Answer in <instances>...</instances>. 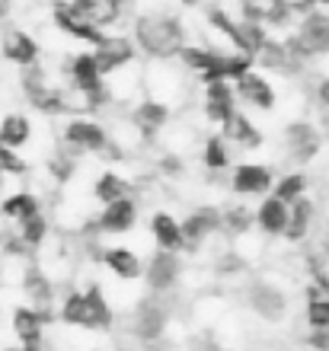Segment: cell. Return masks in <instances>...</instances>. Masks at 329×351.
<instances>
[{
	"instance_id": "obj_32",
	"label": "cell",
	"mask_w": 329,
	"mask_h": 351,
	"mask_svg": "<svg viewBox=\"0 0 329 351\" xmlns=\"http://www.w3.org/2000/svg\"><path fill=\"white\" fill-rule=\"evenodd\" d=\"M16 233H19V240L26 243L29 250H42V246L48 243V221H45V214L38 211V214H32L29 221L16 223Z\"/></svg>"
},
{
	"instance_id": "obj_9",
	"label": "cell",
	"mask_w": 329,
	"mask_h": 351,
	"mask_svg": "<svg viewBox=\"0 0 329 351\" xmlns=\"http://www.w3.org/2000/svg\"><path fill=\"white\" fill-rule=\"evenodd\" d=\"M275 173L269 163H237L230 169V189L243 198H265L275 189Z\"/></svg>"
},
{
	"instance_id": "obj_14",
	"label": "cell",
	"mask_w": 329,
	"mask_h": 351,
	"mask_svg": "<svg viewBox=\"0 0 329 351\" xmlns=\"http://www.w3.org/2000/svg\"><path fill=\"white\" fill-rule=\"evenodd\" d=\"M96 51V58H100V64L102 71H106V77L115 74V71H122V67H128L137 61V45H135V38L131 36H119V32H109V36L102 38L100 45L93 48Z\"/></svg>"
},
{
	"instance_id": "obj_12",
	"label": "cell",
	"mask_w": 329,
	"mask_h": 351,
	"mask_svg": "<svg viewBox=\"0 0 329 351\" xmlns=\"http://www.w3.org/2000/svg\"><path fill=\"white\" fill-rule=\"evenodd\" d=\"M0 55L7 58L10 64H16L19 71L36 67L42 58V45L36 36H29L26 29H3L0 32Z\"/></svg>"
},
{
	"instance_id": "obj_8",
	"label": "cell",
	"mask_w": 329,
	"mask_h": 351,
	"mask_svg": "<svg viewBox=\"0 0 329 351\" xmlns=\"http://www.w3.org/2000/svg\"><path fill=\"white\" fill-rule=\"evenodd\" d=\"M201 112L211 125H227L234 115L240 112V99H237V86L234 80H211L205 84V93H201Z\"/></svg>"
},
{
	"instance_id": "obj_6",
	"label": "cell",
	"mask_w": 329,
	"mask_h": 351,
	"mask_svg": "<svg viewBox=\"0 0 329 351\" xmlns=\"http://www.w3.org/2000/svg\"><path fill=\"white\" fill-rule=\"evenodd\" d=\"M52 23H55L58 32H65L71 42H80V45H87V48H96L102 38L109 36L106 29L96 26V23H93L77 3H71V0H61V3L52 7Z\"/></svg>"
},
{
	"instance_id": "obj_11",
	"label": "cell",
	"mask_w": 329,
	"mask_h": 351,
	"mask_svg": "<svg viewBox=\"0 0 329 351\" xmlns=\"http://www.w3.org/2000/svg\"><path fill=\"white\" fill-rule=\"evenodd\" d=\"M237 99L240 106H247V109L253 112H272L275 106H278V93H275L272 80L262 74V71H249V74H243L237 80Z\"/></svg>"
},
{
	"instance_id": "obj_36",
	"label": "cell",
	"mask_w": 329,
	"mask_h": 351,
	"mask_svg": "<svg viewBox=\"0 0 329 351\" xmlns=\"http://www.w3.org/2000/svg\"><path fill=\"white\" fill-rule=\"evenodd\" d=\"M317 102H320L323 112H329V77H323L320 84H317Z\"/></svg>"
},
{
	"instance_id": "obj_33",
	"label": "cell",
	"mask_w": 329,
	"mask_h": 351,
	"mask_svg": "<svg viewBox=\"0 0 329 351\" xmlns=\"http://www.w3.org/2000/svg\"><path fill=\"white\" fill-rule=\"evenodd\" d=\"M224 214V230L237 233V237H243V233H249L253 227H256V211H249V208H243V204H230Z\"/></svg>"
},
{
	"instance_id": "obj_41",
	"label": "cell",
	"mask_w": 329,
	"mask_h": 351,
	"mask_svg": "<svg viewBox=\"0 0 329 351\" xmlns=\"http://www.w3.org/2000/svg\"><path fill=\"white\" fill-rule=\"evenodd\" d=\"M313 7H320V10H329V0H313Z\"/></svg>"
},
{
	"instance_id": "obj_35",
	"label": "cell",
	"mask_w": 329,
	"mask_h": 351,
	"mask_svg": "<svg viewBox=\"0 0 329 351\" xmlns=\"http://www.w3.org/2000/svg\"><path fill=\"white\" fill-rule=\"evenodd\" d=\"M19 173H26V163L16 157V150L0 144V176H19Z\"/></svg>"
},
{
	"instance_id": "obj_29",
	"label": "cell",
	"mask_w": 329,
	"mask_h": 351,
	"mask_svg": "<svg viewBox=\"0 0 329 351\" xmlns=\"http://www.w3.org/2000/svg\"><path fill=\"white\" fill-rule=\"evenodd\" d=\"M230 144L224 134H211V138L201 141V160H205V167L211 169V173H224V169H230Z\"/></svg>"
},
{
	"instance_id": "obj_17",
	"label": "cell",
	"mask_w": 329,
	"mask_h": 351,
	"mask_svg": "<svg viewBox=\"0 0 329 351\" xmlns=\"http://www.w3.org/2000/svg\"><path fill=\"white\" fill-rule=\"evenodd\" d=\"M291 221V204L282 202L278 195H265L256 208V230L262 237H284Z\"/></svg>"
},
{
	"instance_id": "obj_3",
	"label": "cell",
	"mask_w": 329,
	"mask_h": 351,
	"mask_svg": "<svg viewBox=\"0 0 329 351\" xmlns=\"http://www.w3.org/2000/svg\"><path fill=\"white\" fill-rule=\"evenodd\" d=\"M291 45L294 55H301L304 61H317V58L329 55V10L313 7V0H304L297 7V26L294 36L284 38Z\"/></svg>"
},
{
	"instance_id": "obj_27",
	"label": "cell",
	"mask_w": 329,
	"mask_h": 351,
	"mask_svg": "<svg viewBox=\"0 0 329 351\" xmlns=\"http://www.w3.org/2000/svg\"><path fill=\"white\" fill-rule=\"evenodd\" d=\"M45 323H48V310H38V306H19L16 313H13V332H16L19 342L42 339Z\"/></svg>"
},
{
	"instance_id": "obj_25",
	"label": "cell",
	"mask_w": 329,
	"mask_h": 351,
	"mask_svg": "<svg viewBox=\"0 0 329 351\" xmlns=\"http://www.w3.org/2000/svg\"><path fill=\"white\" fill-rule=\"evenodd\" d=\"M29 138H32V119L29 115H23V112L3 115V121H0V144L3 147L19 150L29 144Z\"/></svg>"
},
{
	"instance_id": "obj_38",
	"label": "cell",
	"mask_w": 329,
	"mask_h": 351,
	"mask_svg": "<svg viewBox=\"0 0 329 351\" xmlns=\"http://www.w3.org/2000/svg\"><path fill=\"white\" fill-rule=\"evenodd\" d=\"M71 3H77L80 10H93L96 3H100V0H71Z\"/></svg>"
},
{
	"instance_id": "obj_30",
	"label": "cell",
	"mask_w": 329,
	"mask_h": 351,
	"mask_svg": "<svg viewBox=\"0 0 329 351\" xmlns=\"http://www.w3.org/2000/svg\"><path fill=\"white\" fill-rule=\"evenodd\" d=\"M307 185H310V179H307V173H301V169H291V173L278 176V182H275L272 195H278L282 202L294 204V202H301L304 195H307Z\"/></svg>"
},
{
	"instance_id": "obj_31",
	"label": "cell",
	"mask_w": 329,
	"mask_h": 351,
	"mask_svg": "<svg viewBox=\"0 0 329 351\" xmlns=\"http://www.w3.org/2000/svg\"><path fill=\"white\" fill-rule=\"evenodd\" d=\"M307 323L310 329H329V291L317 285L307 287Z\"/></svg>"
},
{
	"instance_id": "obj_5",
	"label": "cell",
	"mask_w": 329,
	"mask_h": 351,
	"mask_svg": "<svg viewBox=\"0 0 329 351\" xmlns=\"http://www.w3.org/2000/svg\"><path fill=\"white\" fill-rule=\"evenodd\" d=\"M65 147L73 154H109L112 150V134L100 119L93 115H71L61 131Z\"/></svg>"
},
{
	"instance_id": "obj_18",
	"label": "cell",
	"mask_w": 329,
	"mask_h": 351,
	"mask_svg": "<svg viewBox=\"0 0 329 351\" xmlns=\"http://www.w3.org/2000/svg\"><path fill=\"white\" fill-rule=\"evenodd\" d=\"M23 291L29 297V306L48 310V306L55 304V278L48 275L42 265H36V262L23 265Z\"/></svg>"
},
{
	"instance_id": "obj_1",
	"label": "cell",
	"mask_w": 329,
	"mask_h": 351,
	"mask_svg": "<svg viewBox=\"0 0 329 351\" xmlns=\"http://www.w3.org/2000/svg\"><path fill=\"white\" fill-rule=\"evenodd\" d=\"M131 38L147 61H179L189 45V32L179 13L170 10H147L131 23Z\"/></svg>"
},
{
	"instance_id": "obj_13",
	"label": "cell",
	"mask_w": 329,
	"mask_h": 351,
	"mask_svg": "<svg viewBox=\"0 0 329 351\" xmlns=\"http://www.w3.org/2000/svg\"><path fill=\"white\" fill-rule=\"evenodd\" d=\"M179 275H183V259H179V252H170V250H154V256H150L144 265L147 287H150L154 294L173 291Z\"/></svg>"
},
{
	"instance_id": "obj_37",
	"label": "cell",
	"mask_w": 329,
	"mask_h": 351,
	"mask_svg": "<svg viewBox=\"0 0 329 351\" xmlns=\"http://www.w3.org/2000/svg\"><path fill=\"white\" fill-rule=\"evenodd\" d=\"M23 351H45V345H42V339H36V342H23Z\"/></svg>"
},
{
	"instance_id": "obj_10",
	"label": "cell",
	"mask_w": 329,
	"mask_h": 351,
	"mask_svg": "<svg viewBox=\"0 0 329 351\" xmlns=\"http://www.w3.org/2000/svg\"><path fill=\"white\" fill-rule=\"evenodd\" d=\"M247 304L259 319H265V323H282L284 316H288V310H291L288 294H284L278 285H272V281H256V285H249Z\"/></svg>"
},
{
	"instance_id": "obj_16",
	"label": "cell",
	"mask_w": 329,
	"mask_h": 351,
	"mask_svg": "<svg viewBox=\"0 0 329 351\" xmlns=\"http://www.w3.org/2000/svg\"><path fill=\"white\" fill-rule=\"evenodd\" d=\"M218 230H224V214L218 208H198V211L185 214L183 221L185 250H198L201 243H208Z\"/></svg>"
},
{
	"instance_id": "obj_15",
	"label": "cell",
	"mask_w": 329,
	"mask_h": 351,
	"mask_svg": "<svg viewBox=\"0 0 329 351\" xmlns=\"http://www.w3.org/2000/svg\"><path fill=\"white\" fill-rule=\"evenodd\" d=\"M135 223H137V202L128 195V198H119L112 204H102V211L93 221V227L100 233H109V237H122V233L135 230Z\"/></svg>"
},
{
	"instance_id": "obj_2",
	"label": "cell",
	"mask_w": 329,
	"mask_h": 351,
	"mask_svg": "<svg viewBox=\"0 0 329 351\" xmlns=\"http://www.w3.org/2000/svg\"><path fill=\"white\" fill-rule=\"evenodd\" d=\"M67 86H71L77 96L83 99V106L87 109H102V106H109L112 96H109V84H106V71H102L100 58H96V51H73L71 58H67Z\"/></svg>"
},
{
	"instance_id": "obj_4",
	"label": "cell",
	"mask_w": 329,
	"mask_h": 351,
	"mask_svg": "<svg viewBox=\"0 0 329 351\" xmlns=\"http://www.w3.org/2000/svg\"><path fill=\"white\" fill-rule=\"evenodd\" d=\"M61 323L77 326V329H109L112 306L100 287L71 291V294L61 300Z\"/></svg>"
},
{
	"instance_id": "obj_26",
	"label": "cell",
	"mask_w": 329,
	"mask_h": 351,
	"mask_svg": "<svg viewBox=\"0 0 329 351\" xmlns=\"http://www.w3.org/2000/svg\"><path fill=\"white\" fill-rule=\"evenodd\" d=\"M128 195H131V182L115 169H102L96 176V182H93V198L100 204H112L119 198H128Z\"/></svg>"
},
{
	"instance_id": "obj_42",
	"label": "cell",
	"mask_w": 329,
	"mask_h": 351,
	"mask_svg": "<svg viewBox=\"0 0 329 351\" xmlns=\"http://www.w3.org/2000/svg\"><path fill=\"white\" fill-rule=\"evenodd\" d=\"M326 246H329V237H326Z\"/></svg>"
},
{
	"instance_id": "obj_24",
	"label": "cell",
	"mask_w": 329,
	"mask_h": 351,
	"mask_svg": "<svg viewBox=\"0 0 329 351\" xmlns=\"http://www.w3.org/2000/svg\"><path fill=\"white\" fill-rule=\"evenodd\" d=\"M38 211H42L38 208V195H32V192H10L0 198V217L10 223H23Z\"/></svg>"
},
{
	"instance_id": "obj_20",
	"label": "cell",
	"mask_w": 329,
	"mask_h": 351,
	"mask_svg": "<svg viewBox=\"0 0 329 351\" xmlns=\"http://www.w3.org/2000/svg\"><path fill=\"white\" fill-rule=\"evenodd\" d=\"M150 240H154L157 250H170V252H179L185 246V237H183V221H176L170 211H154L150 214Z\"/></svg>"
},
{
	"instance_id": "obj_21",
	"label": "cell",
	"mask_w": 329,
	"mask_h": 351,
	"mask_svg": "<svg viewBox=\"0 0 329 351\" xmlns=\"http://www.w3.org/2000/svg\"><path fill=\"white\" fill-rule=\"evenodd\" d=\"M100 262L109 268L115 278H122V281H135V278L144 271V265H141V259H137V252L128 250V246H109V250H102Z\"/></svg>"
},
{
	"instance_id": "obj_40",
	"label": "cell",
	"mask_w": 329,
	"mask_h": 351,
	"mask_svg": "<svg viewBox=\"0 0 329 351\" xmlns=\"http://www.w3.org/2000/svg\"><path fill=\"white\" fill-rule=\"evenodd\" d=\"M320 128H323V138H326V144H329V112H323V125H320Z\"/></svg>"
},
{
	"instance_id": "obj_28",
	"label": "cell",
	"mask_w": 329,
	"mask_h": 351,
	"mask_svg": "<svg viewBox=\"0 0 329 351\" xmlns=\"http://www.w3.org/2000/svg\"><path fill=\"white\" fill-rule=\"evenodd\" d=\"M220 134H224L234 147H243V150H253V147H259V144H262V131H259L256 125L243 115V112H237V115H234V119L220 128Z\"/></svg>"
},
{
	"instance_id": "obj_39",
	"label": "cell",
	"mask_w": 329,
	"mask_h": 351,
	"mask_svg": "<svg viewBox=\"0 0 329 351\" xmlns=\"http://www.w3.org/2000/svg\"><path fill=\"white\" fill-rule=\"evenodd\" d=\"M176 3H179V7H185V10H192V7H201L205 0H176Z\"/></svg>"
},
{
	"instance_id": "obj_7",
	"label": "cell",
	"mask_w": 329,
	"mask_h": 351,
	"mask_svg": "<svg viewBox=\"0 0 329 351\" xmlns=\"http://www.w3.org/2000/svg\"><path fill=\"white\" fill-rule=\"evenodd\" d=\"M282 141H284V154L294 160V163H313L320 157L323 150V128H317L313 121L307 119H294L284 125L282 131Z\"/></svg>"
},
{
	"instance_id": "obj_23",
	"label": "cell",
	"mask_w": 329,
	"mask_h": 351,
	"mask_svg": "<svg viewBox=\"0 0 329 351\" xmlns=\"http://www.w3.org/2000/svg\"><path fill=\"white\" fill-rule=\"evenodd\" d=\"M313 221H317V204L304 195L301 202L291 204V221H288V230H284V240L288 243H304L313 230Z\"/></svg>"
},
{
	"instance_id": "obj_22",
	"label": "cell",
	"mask_w": 329,
	"mask_h": 351,
	"mask_svg": "<svg viewBox=\"0 0 329 351\" xmlns=\"http://www.w3.org/2000/svg\"><path fill=\"white\" fill-rule=\"evenodd\" d=\"M163 326H166V306L160 304V300H141V304H137L135 332L141 335V339H147V342L160 339Z\"/></svg>"
},
{
	"instance_id": "obj_19",
	"label": "cell",
	"mask_w": 329,
	"mask_h": 351,
	"mask_svg": "<svg viewBox=\"0 0 329 351\" xmlns=\"http://www.w3.org/2000/svg\"><path fill=\"white\" fill-rule=\"evenodd\" d=\"M170 115H173V112H170V102L154 99V96H144L137 106H131V121L144 131L147 138L160 134V131L170 125Z\"/></svg>"
},
{
	"instance_id": "obj_34",
	"label": "cell",
	"mask_w": 329,
	"mask_h": 351,
	"mask_svg": "<svg viewBox=\"0 0 329 351\" xmlns=\"http://www.w3.org/2000/svg\"><path fill=\"white\" fill-rule=\"evenodd\" d=\"M307 268H310L313 285L323 287V291H329V246H326V243H323V246H317V250L307 256Z\"/></svg>"
}]
</instances>
